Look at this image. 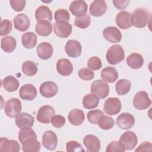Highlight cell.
<instances>
[{"instance_id": "e0dca14e", "label": "cell", "mask_w": 152, "mask_h": 152, "mask_svg": "<svg viewBox=\"0 0 152 152\" xmlns=\"http://www.w3.org/2000/svg\"><path fill=\"white\" fill-rule=\"evenodd\" d=\"M19 95L21 99L31 101L36 98L37 96V90L33 85L26 84L20 88Z\"/></svg>"}, {"instance_id": "e575fe53", "label": "cell", "mask_w": 152, "mask_h": 152, "mask_svg": "<svg viewBox=\"0 0 152 152\" xmlns=\"http://www.w3.org/2000/svg\"><path fill=\"white\" fill-rule=\"evenodd\" d=\"M131 83L126 79H121L117 81L115 85L116 91L118 95L123 96L126 94L130 90Z\"/></svg>"}, {"instance_id": "6da1fadb", "label": "cell", "mask_w": 152, "mask_h": 152, "mask_svg": "<svg viewBox=\"0 0 152 152\" xmlns=\"http://www.w3.org/2000/svg\"><path fill=\"white\" fill-rule=\"evenodd\" d=\"M106 57L110 64L116 65L124 61L125 58L124 50L119 45H112L107 50Z\"/></svg>"}, {"instance_id": "f35d334b", "label": "cell", "mask_w": 152, "mask_h": 152, "mask_svg": "<svg viewBox=\"0 0 152 152\" xmlns=\"http://www.w3.org/2000/svg\"><path fill=\"white\" fill-rule=\"evenodd\" d=\"M90 17L87 14L77 17L74 20V25L80 28H87L90 26Z\"/></svg>"}, {"instance_id": "8fae6325", "label": "cell", "mask_w": 152, "mask_h": 152, "mask_svg": "<svg viewBox=\"0 0 152 152\" xmlns=\"http://www.w3.org/2000/svg\"><path fill=\"white\" fill-rule=\"evenodd\" d=\"M102 33L104 38L111 43H118L122 39L121 32L116 27H107L103 30Z\"/></svg>"}, {"instance_id": "f907efd6", "label": "cell", "mask_w": 152, "mask_h": 152, "mask_svg": "<svg viewBox=\"0 0 152 152\" xmlns=\"http://www.w3.org/2000/svg\"><path fill=\"white\" fill-rule=\"evenodd\" d=\"M112 2L114 6L119 10L125 9L128 5L129 0H113Z\"/></svg>"}, {"instance_id": "9a60e30c", "label": "cell", "mask_w": 152, "mask_h": 152, "mask_svg": "<svg viewBox=\"0 0 152 152\" xmlns=\"http://www.w3.org/2000/svg\"><path fill=\"white\" fill-rule=\"evenodd\" d=\"M20 150V146L16 140H8L6 137L0 139L1 152H18Z\"/></svg>"}, {"instance_id": "f1b7e54d", "label": "cell", "mask_w": 152, "mask_h": 152, "mask_svg": "<svg viewBox=\"0 0 152 152\" xmlns=\"http://www.w3.org/2000/svg\"><path fill=\"white\" fill-rule=\"evenodd\" d=\"M21 42L25 48L32 49L36 45L37 36L35 33L31 31L23 33L21 36Z\"/></svg>"}, {"instance_id": "5bb4252c", "label": "cell", "mask_w": 152, "mask_h": 152, "mask_svg": "<svg viewBox=\"0 0 152 152\" xmlns=\"http://www.w3.org/2000/svg\"><path fill=\"white\" fill-rule=\"evenodd\" d=\"M135 124V118L129 113H122L116 119V124L121 129H128Z\"/></svg>"}, {"instance_id": "b9f144b4", "label": "cell", "mask_w": 152, "mask_h": 152, "mask_svg": "<svg viewBox=\"0 0 152 152\" xmlns=\"http://www.w3.org/2000/svg\"><path fill=\"white\" fill-rule=\"evenodd\" d=\"M87 66L90 70H99L102 66V61L97 56H92L87 61Z\"/></svg>"}, {"instance_id": "f546056e", "label": "cell", "mask_w": 152, "mask_h": 152, "mask_svg": "<svg viewBox=\"0 0 152 152\" xmlns=\"http://www.w3.org/2000/svg\"><path fill=\"white\" fill-rule=\"evenodd\" d=\"M19 81L12 75H8L4 78L2 81L4 88L8 92L16 91L19 87Z\"/></svg>"}, {"instance_id": "ab89813d", "label": "cell", "mask_w": 152, "mask_h": 152, "mask_svg": "<svg viewBox=\"0 0 152 152\" xmlns=\"http://www.w3.org/2000/svg\"><path fill=\"white\" fill-rule=\"evenodd\" d=\"M69 13L65 9H59L55 11L54 14V18L56 22H68L69 20Z\"/></svg>"}, {"instance_id": "60d3db41", "label": "cell", "mask_w": 152, "mask_h": 152, "mask_svg": "<svg viewBox=\"0 0 152 152\" xmlns=\"http://www.w3.org/2000/svg\"><path fill=\"white\" fill-rule=\"evenodd\" d=\"M103 112L99 109L96 110H92L89 111L87 113V118L88 121L92 124L96 125L97 124L98 121L100 119V118L103 115Z\"/></svg>"}, {"instance_id": "4fadbf2b", "label": "cell", "mask_w": 152, "mask_h": 152, "mask_svg": "<svg viewBox=\"0 0 152 152\" xmlns=\"http://www.w3.org/2000/svg\"><path fill=\"white\" fill-rule=\"evenodd\" d=\"M82 46L81 43L76 40H68L65 46V51L68 56L77 58L81 53Z\"/></svg>"}, {"instance_id": "ba28073f", "label": "cell", "mask_w": 152, "mask_h": 152, "mask_svg": "<svg viewBox=\"0 0 152 152\" xmlns=\"http://www.w3.org/2000/svg\"><path fill=\"white\" fill-rule=\"evenodd\" d=\"M55 113L54 108L50 105H44L40 107L36 115L37 121L40 123L49 124L51 118Z\"/></svg>"}, {"instance_id": "7c38bea8", "label": "cell", "mask_w": 152, "mask_h": 152, "mask_svg": "<svg viewBox=\"0 0 152 152\" xmlns=\"http://www.w3.org/2000/svg\"><path fill=\"white\" fill-rule=\"evenodd\" d=\"M39 91L42 96L46 98H51L57 94L58 87L53 81H45L40 85Z\"/></svg>"}, {"instance_id": "30bf717a", "label": "cell", "mask_w": 152, "mask_h": 152, "mask_svg": "<svg viewBox=\"0 0 152 152\" xmlns=\"http://www.w3.org/2000/svg\"><path fill=\"white\" fill-rule=\"evenodd\" d=\"M53 26L55 34L59 37L66 38L72 33V26L68 22H55L53 24Z\"/></svg>"}, {"instance_id": "d6986e66", "label": "cell", "mask_w": 152, "mask_h": 152, "mask_svg": "<svg viewBox=\"0 0 152 152\" xmlns=\"http://www.w3.org/2000/svg\"><path fill=\"white\" fill-rule=\"evenodd\" d=\"M107 10V4L105 1L95 0L90 5V14L95 17L103 15Z\"/></svg>"}, {"instance_id": "c3c4849f", "label": "cell", "mask_w": 152, "mask_h": 152, "mask_svg": "<svg viewBox=\"0 0 152 152\" xmlns=\"http://www.w3.org/2000/svg\"><path fill=\"white\" fill-rule=\"evenodd\" d=\"M10 3L14 11L20 12L24 8L26 1L24 0H11L10 1Z\"/></svg>"}, {"instance_id": "ee69618b", "label": "cell", "mask_w": 152, "mask_h": 152, "mask_svg": "<svg viewBox=\"0 0 152 152\" xmlns=\"http://www.w3.org/2000/svg\"><path fill=\"white\" fill-rule=\"evenodd\" d=\"M125 148L120 141H113L110 142L107 146L106 152H115V151H125Z\"/></svg>"}, {"instance_id": "7402d4cb", "label": "cell", "mask_w": 152, "mask_h": 152, "mask_svg": "<svg viewBox=\"0 0 152 152\" xmlns=\"http://www.w3.org/2000/svg\"><path fill=\"white\" fill-rule=\"evenodd\" d=\"M14 27L20 31H26L30 25L29 18L25 14L21 13L16 15L14 19Z\"/></svg>"}, {"instance_id": "7a4b0ae2", "label": "cell", "mask_w": 152, "mask_h": 152, "mask_svg": "<svg viewBox=\"0 0 152 152\" xmlns=\"http://www.w3.org/2000/svg\"><path fill=\"white\" fill-rule=\"evenodd\" d=\"M149 13L144 8H138L136 9L131 15V21L132 26L137 28H144L148 23Z\"/></svg>"}, {"instance_id": "1f68e13d", "label": "cell", "mask_w": 152, "mask_h": 152, "mask_svg": "<svg viewBox=\"0 0 152 152\" xmlns=\"http://www.w3.org/2000/svg\"><path fill=\"white\" fill-rule=\"evenodd\" d=\"M16 46V40L12 36H8L1 39V49L5 52H12L15 49Z\"/></svg>"}, {"instance_id": "2e32d148", "label": "cell", "mask_w": 152, "mask_h": 152, "mask_svg": "<svg viewBox=\"0 0 152 152\" xmlns=\"http://www.w3.org/2000/svg\"><path fill=\"white\" fill-rule=\"evenodd\" d=\"M83 142L88 152H98L100 150V140L94 135H87L83 139Z\"/></svg>"}, {"instance_id": "d6a6232c", "label": "cell", "mask_w": 152, "mask_h": 152, "mask_svg": "<svg viewBox=\"0 0 152 152\" xmlns=\"http://www.w3.org/2000/svg\"><path fill=\"white\" fill-rule=\"evenodd\" d=\"M41 145L36 138H29L22 143V148L24 152H38Z\"/></svg>"}, {"instance_id": "836d02e7", "label": "cell", "mask_w": 152, "mask_h": 152, "mask_svg": "<svg viewBox=\"0 0 152 152\" xmlns=\"http://www.w3.org/2000/svg\"><path fill=\"white\" fill-rule=\"evenodd\" d=\"M83 105L86 109H92L97 107L99 103V98L94 93H89L83 99Z\"/></svg>"}, {"instance_id": "ac0fdd59", "label": "cell", "mask_w": 152, "mask_h": 152, "mask_svg": "<svg viewBox=\"0 0 152 152\" xmlns=\"http://www.w3.org/2000/svg\"><path fill=\"white\" fill-rule=\"evenodd\" d=\"M16 125L20 128H24V127H31L33 126L34 122V117L26 112H23L21 113H19L16 117L15 119Z\"/></svg>"}, {"instance_id": "cb8c5ba5", "label": "cell", "mask_w": 152, "mask_h": 152, "mask_svg": "<svg viewBox=\"0 0 152 152\" xmlns=\"http://www.w3.org/2000/svg\"><path fill=\"white\" fill-rule=\"evenodd\" d=\"M36 51L39 58L46 60L50 58L52 56L53 49L50 43L48 42H43L38 45Z\"/></svg>"}, {"instance_id": "f6af8a7d", "label": "cell", "mask_w": 152, "mask_h": 152, "mask_svg": "<svg viewBox=\"0 0 152 152\" xmlns=\"http://www.w3.org/2000/svg\"><path fill=\"white\" fill-rule=\"evenodd\" d=\"M12 28V25L10 20H2L1 24L0 35L1 36H3L9 34L11 31Z\"/></svg>"}, {"instance_id": "681fc988", "label": "cell", "mask_w": 152, "mask_h": 152, "mask_svg": "<svg viewBox=\"0 0 152 152\" xmlns=\"http://www.w3.org/2000/svg\"><path fill=\"white\" fill-rule=\"evenodd\" d=\"M137 151H152V144L150 142L144 141L140 144L138 147L135 150Z\"/></svg>"}, {"instance_id": "5b68a950", "label": "cell", "mask_w": 152, "mask_h": 152, "mask_svg": "<svg viewBox=\"0 0 152 152\" xmlns=\"http://www.w3.org/2000/svg\"><path fill=\"white\" fill-rule=\"evenodd\" d=\"M91 91L100 99L106 98L109 93V86L104 81L97 80L91 85Z\"/></svg>"}, {"instance_id": "277c9868", "label": "cell", "mask_w": 152, "mask_h": 152, "mask_svg": "<svg viewBox=\"0 0 152 152\" xmlns=\"http://www.w3.org/2000/svg\"><path fill=\"white\" fill-rule=\"evenodd\" d=\"M151 101L146 91H140L135 94L133 99V105L138 110H144L149 107Z\"/></svg>"}, {"instance_id": "52a82bcc", "label": "cell", "mask_w": 152, "mask_h": 152, "mask_svg": "<svg viewBox=\"0 0 152 152\" xmlns=\"http://www.w3.org/2000/svg\"><path fill=\"white\" fill-rule=\"evenodd\" d=\"M119 141L124 146L125 150H132L137 144V135L131 131L125 132L120 137Z\"/></svg>"}, {"instance_id": "9c48e42d", "label": "cell", "mask_w": 152, "mask_h": 152, "mask_svg": "<svg viewBox=\"0 0 152 152\" xmlns=\"http://www.w3.org/2000/svg\"><path fill=\"white\" fill-rule=\"evenodd\" d=\"M42 144L49 150H54L58 144V137L56 134L50 130L45 131L42 136Z\"/></svg>"}, {"instance_id": "7bdbcfd3", "label": "cell", "mask_w": 152, "mask_h": 152, "mask_svg": "<svg viewBox=\"0 0 152 152\" xmlns=\"http://www.w3.org/2000/svg\"><path fill=\"white\" fill-rule=\"evenodd\" d=\"M66 150L68 152H81L85 151L81 144H80L78 141L72 140L68 141L66 144Z\"/></svg>"}, {"instance_id": "4316f807", "label": "cell", "mask_w": 152, "mask_h": 152, "mask_svg": "<svg viewBox=\"0 0 152 152\" xmlns=\"http://www.w3.org/2000/svg\"><path fill=\"white\" fill-rule=\"evenodd\" d=\"M101 77L104 82L109 83H114L118 78V71L114 67H106L101 71Z\"/></svg>"}, {"instance_id": "4dcf8cb0", "label": "cell", "mask_w": 152, "mask_h": 152, "mask_svg": "<svg viewBox=\"0 0 152 152\" xmlns=\"http://www.w3.org/2000/svg\"><path fill=\"white\" fill-rule=\"evenodd\" d=\"M35 18L37 21L45 19L50 21L52 20V13L49 7L45 5H42L36 9L35 11Z\"/></svg>"}, {"instance_id": "74e56055", "label": "cell", "mask_w": 152, "mask_h": 152, "mask_svg": "<svg viewBox=\"0 0 152 152\" xmlns=\"http://www.w3.org/2000/svg\"><path fill=\"white\" fill-rule=\"evenodd\" d=\"M97 124L101 129L108 130L114 126L115 121L112 118L103 115L99 119Z\"/></svg>"}, {"instance_id": "d4e9b609", "label": "cell", "mask_w": 152, "mask_h": 152, "mask_svg": "<svg viewBox=\"0 0 152 152\" xmlns=\"http://www.w3.org/2000/svg\"><path fill=\"white\" fill-rule=\"evenodd\" d=\"M36 32L40 36H48L52 32V24L50 21L42 20L37 21L36 25Z\"/></svg>"}, {"instance_id": "83f0119b", "label": "cell", "mask_w": 152, "mask_h": 152, "mask_svg": "<svg viewBox=\"0 0 152 152\" xmlns=\"http://www.w3.org/2000/svg\"><path fill=\"white\" fill-rule=\"evenodd\" d=\"M126 64L131 68L139 69L144 64V58L140 53H132L127 57Z\"/></svg>"}, {"instance_id": "8992f818", "label": "cell", "mask_w": 152, "mask_h": 152, "mask_svg": "<svg viewBox=\"0 0 152 152\" xmlns=\"http://www.w3.org/2000/svg\"><path fill=\"white\" fill-rule=\"evenodd\" d=\"M122 104L118 97H109L104 103L103 110L106 114L114 115L121 110Z\"/></svg>"}, {"instance_id": "603a6c76", "label": "cell", "mask_w": 152, "mask_h": 152, "mask_svg": "<svg viewBox=\"0 0 152 152\" xmlns=\"http://www.w3.org/2000/svg\"><path fill=\"white\" fill-rule=\"evenodd\" d=\"M69 10L72 14L77 17L86 14L87 11V4L83 0L72 1L69 5Z\"/></svg>"}, {"instance_id": "8d00e7d4", "label": "cell", "mask_w": 152, "mask_h": 152, "mask_svg": "<svg viewBox=\"0 0 152 152\" xmlns=\"http://www.w3.org/2000/svg\"><path fill=\"white\" fill-rule=\"evenodd\" d=\"M23 72L27 76H33L37 72V66L36 64L31 61H26L21 66Z\"/></svg>"}, {"instance_id": "3957f363", "label": "cell", "mask_w": 152, "mask_h": 152, "mask_svg": "<svg viewBox=\"0 0 152 152\" xmlns=\"http://www.w3.org/2000/svg\"><path fill=\"white\" fill-rule=\"evenodd\" d=\"M22 110L21 103L17 98H11L5 104L4 111L6 115L10 118L16 117Z\"/></svg>"}, {"instance_id": "bcb514c9", "label": "cell", "mask_w": 152, "mask_h": 152, "mask_svg": "<svg viewBox=\"0 0 152 152\" xmlns=\"http://www.w3.org/2000/svg\"><path fill=\"white\" fill-rule=\"evenodd\" d=\"M79 77L83 80H91L94 78V73L93 71H91L90 69L87 68H84L79 70L78 72Z\"/></svg>"}, {"instance_id": "7dc6e473", "label": "cell", "mask_w": 152, "mask_h": 152, "mask_svg": "<svg viewBox=\"0 0 152 152\" xmlns=\"http://www.w3.org/2000/svg\"><path fill=\"white\" fill-rule=\"evenodd\" d=\"M50 122L54 127L59 128L65 125V119L63 116L60 115H53L50 119Z\"/></svg>"}, {"instance_id": "484cf974", "label": "cell", "mask_w": 152, "mask_h": 152, "mask_svg": "<svg viewBox=\"0 0 152 152\" xmlns=\"http://www.w3.org/2000/svg\"><path fill=\"white\" fill-rule=\"evenodd\" d=\"M68 119L72 125L75 126L80 125L84 121V113L80 109H74L69 112Z\"/></svg>"}, {"instance_id": "ffe728a7", "label": "cell", "mask_w": 152, "mask_h": 152, "mask_svg": "<svg viewBox=\"0 0 152 152\" xmlns=\"http://www.w3.org/2000/svg\"><path fill=\"white\" fill-rule=\"evenodd\" d=\"M131 14L130 12L122 11L119 12L116 17V23L122 29H128L132 26L131 21Z\"/></svg>"}, {"instance_id": "d590c367", "label": "cell", "mask_w": 152, "mask_h": 152, "mask_svg": "<svg viewBox=\"0 0 152 152\" xmlns=\"http://www.w3.org/2000/svg\"><path fill=\"white\" fill-rule=\"evenodd\" d=\"M29 138L37 139V135L34 131L30 128V127H24L21 128L18 132V139L20 142L22 144L24 141Z\"/></svg>"}, {"instance_id": "44dd1931", "label": "cell", "mask_w": 152, "mask_h": 152, "mask_svg": "<svg viewBox=\"0 0 152 152\" xmlns=\"http://www.w3.org/2000/svg\"><path fill=\"white\" fill-rule=\"evenodd\" d=\"M56 69L58 72L62 76H68L73 71V66L68 59H59L56 63Z\"/></svg>"}]
</instances>
